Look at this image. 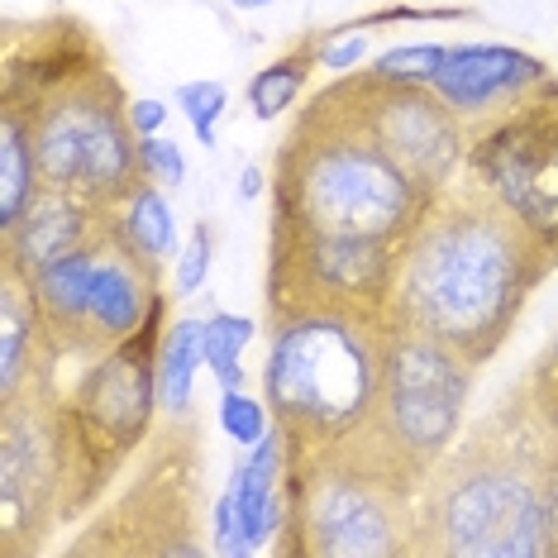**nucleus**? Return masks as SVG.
<instances>
[{
  "instance_id": "f257e3e1",
  "label": "nucleus",
  "mask_w": 558,
  "mask_h": 558,
  "mask_svg": "<svg viewBox=\"0 0 558 558\" xmlns=\"http://www.w3.org/2000/svg\"><path fill=\"white\" fill-rule=\"evenodd\" d=\"M335 82L291 116L268 177V320L315 306H391L405 239L429 210Z\"/></svg>"
},
{
  "instance_id": "f03ea898",
  "label": "nucleus",
  "mask_w": 558,
  "mask_h": 558,
  "mask_svg": "<svg viewBox=\"0 0 558 558\" xmlns=\"http://www.w3.org/2000/svg\"><path fill=\"white\" fill-rule=\"evenodd\" d=\"M554 272V253L463 172L429 201L405 239L391 320L453 349L482 373Z\"/></svg>"
},
{
  "instance_id": "7ed1b4c3",
  "label": "nucleus",
  "mask_w": 558,
  "mask_h": 558,
  "mask_svg": "<svg viewBox=\"0 0 558 558\" xmlns=\"http://www.w3.org/2000/svg\"><path fill=\"white\" fill-rule=\"evenodd\" d=\"M0 116H15L24 124L44 186L120 206L144 177L130 92L110 48L77 15L5 24Z\"/></svg>"
},
{
  "instance_id": "20e7f679",
  "label": "nucleus",
  "mask_w": 558,
  "mask_h": 558,
  "mask_svg": "<svg viewBox=\"0 0 558 558\" xmlns=\"http://www.w3.org/2000/svg\"><path fill=\"white\" fill-rule=\"evenodd\" d=\"M554 449L558 425L520 377L425 477L421 554L554 558Z\"/></svg>"
},
{
  "instance_id": "39448f33",
  "label": "nucleus",
  "mask_w": 558,
  "mask_h": 558,
  "mask_svg": "<svg viewBox=\"0 0 558 558\" xmlns=\"http://www.w3.org/2000/svg\"><path fill=\"white\" fill-rule=\"evenodd\" d=\"M391 335V306H315L268 320L263 401L287 459L329 449L373 411Z\"/></svg>"
},
{
  "instance_id": "423d86ee",
  "label": "nucleus",
  "mask_w": 558,
  "mask_h": 558,
  "mask_svg": "<svg viewBox=\"0 0 558 558\" xmlns=\"http://www.w3.org/2000/svg\"><path fill=\"white\" fill-rule=\"evenodd\" d=\"M162 335H168V291L124 344L82 363L77 383L62 391V444H68L62 525H82L158 429Z\"/></svg>"
},
{
  "instance_id": "0eeeda50",
  "label": "nucleus",
  "mask_w": 558,
  "mask_h": 558,
  "mask_svg": "<svg viewBox=\"0 0 558 558\" xmlns=\"http://www.w3.org/2000/svg\"><path fill=\"white\" fill-rule=\"evenodd\" d=\"M473 377L477 367L468 359L391 320L373 411L329 449L383 473L405 492H421L435 463L459 444Z\"/></svg>"
},
{
  "instance_id": "6e6552de",
  "label": "nucleus",
  "mask_w": 558,
  "mask_h": 558,
  "mask_svg": "<svg viewBox=\"0 0 558 558\" xmlns=\"http://www.w3.org/2000/svg\"><path fill=\"white\" fill-rule=\"evenodd\" d=\"M268 549L301 558L421 554V492L397 487L339 449L287 459L282 530Z\"/></svg>"
},
{
  "instance_id": "1a4fd4ad",
  "label": "nucleus",
  "mask_w": 558,
  "mask_h": 558,
  "mask_svg": "<svg viewBox=\"0 0 558 558\" xmlns=\"http://www.w3.org/2000/svg\"><path fill=\"white\" fill-rule=\"evenodd\" d=\"M206 444L196 415H168L134 459V477L106 497L68 544V554L110 558H196L210 544L201 539V497H206Z\"/></svg>"
},
{
  "instance_id": "9d476101",
  "label": "nucleus",
  "mask_w": 558,
  "mask_h": 558,
  "mask_svg": "<svg viewBox=\"0 0 558 558\" xmlns=\"http://www.w3.org/2000/svg\"><path fill=\"white\" fill-rule=\"evenodd\" d=\"M468 177H477L558 263V77L473 124Z\"/></svg>"
},
{
  "instance_id": "9b49d317",
  "label": "nucleus",
  "mask_w": 558,
  "mask_h": 558,
  "mask_svg": "<svg viewBox=\"0 0 558 558\" xmlns=\"http://www.w3.org/2000/svg\"><path fill=\"white\" fill-rule=\"evenodd\" d=\"M335 92L359 116V124L377 138V148L421 186L425 196H439L468 172V130L463 116H453L449 100L435 86L421 82H387L367 68H353L335 77Z\"/></svg>"
},
{
  "instance_id": "f8f14e48",
  "label": "nucleus",
  "mask_w": 558,
  "mask_h": 558,
  "mask_svg": "<svg viewBox=\"0 0 558 558\" xmlns=\"http://www.w3.org/2000/svg\"><path fill=\"white\" fill-rule=\"evenodd\" d=\"M68 444H62V387L0 405V558L39 554L62 530Z\"/></svg>"
},
{
  "instance_id": "ddd939ff",
  "label": "nucleus",
  "mask_w": 558,
  "mask_h": 558,
  "mask_svg": "<svg viewBox=\"0 0 558 558\" xmlns=\"http://www.w3.org/2000/svg\"><path fill=\"white\" fill-rule=\"evenodd\" d=\"M549 77V62L525 53L511 44H449V58L435 72V92L449 100L453 116L468 120V130L482 120H492L497 110H506L511 100Z\"/></svg>"
},
{
  "instance_id": "4468645a",
  "label": "nucleus",
  "mask_w": 558,
  "mask_h": 558,
  "mask_svg": "<svg viewBox=\"0 0 558 558\" xmlns=\"http://www.w3.org/2000/svg\"><path fill=\"white\" fill-rule=\"evenodd\" d=\"M68 353L48 329L39 301L15 263H0V405L58 391Z\"/></svg>"
},
{
  "instance_id": "2eb2a0df",
  "label": "nucleus",
  "mask_w": 558,
  "mask_h": 558,
  "mask_svg": "<svg viewBox=\"0 0 558 558\" xmlns=\"http://www.w3.org/2000/svg\"><path fill=\"white\" fill-rule=\"evenodd\" d=\"M120 206H100L92 196L58 192V186H39V196L29 201V210L20 215L10 230H0V263H15L29 277L44 263L62 258V253L92 244L110 230Z\"/></svg>"
},
{
  "instance_id": "dca6fc26",
  "label": "nucleus",
  "mask_w": 558,
  "mask_h": 558,
  "mask_svg": "<svg viewBox=\"0 0 558 558\" xmlns=\"http://www.w3.org/2000/svg\"><path fill=\"white\" fill-rule=\"evenodd\" d=\"M116 225V220H110ZM96 244L62 253V258L44 263L39 272H29V291L39 301L48 329L62 344L72 363H92V325H86V301H92V268H96Z\"/></svg>"
},
{
  "instance_id": "f3484780",
  "label": "nucleus",
  "mask_w": 558,
  "mask_h": 558,
  "mask_svg": "<svg viewBox=\"0 0 558 558\" xmlns=\"http://www.w3.org/2000/svg\"><path fill=\"white\" fill-rule=\"evenodd\" d=\"M282 473H287V439L282 429H268L230 473V492L244 520V535L253 544V554L268 549L272 535L282 530Z\"/></svg>"
},
{
  "instance_id": "a211bd4d",
  "label": "nucleus",
  "mask_w": 558,
  "mask_h": 558,
  "mask_svg": "<svg viewBox=\"0 0 558 558\" xmlns=\"http://www.w3.org/2000/svg\"><path fill=\"white\" fill-rule=\"evenodd\" d=\"M206 367V320H172L158 353V401L162 415H192L196 373Z\"/></svg>"
},
{
  "instance_id": "6ab92c4d",
  "label": "nucleus",
  "mask_w": 558,
  "mask_h": 558,
  "mask_svg": "<svg viewBox=\"0 0 558 558\" xmlns=\"http://www.w3.org/2000/svg\"><path fill=\"white\" fill-rule=\"evenodd\" d=\"M315 68H320V34H306V39L291 44L277 62H268L263 72H253V82H248L253 120L268 124L277 116H287V110L301 100V92H306V82H311Z\"/></svg>"
},
{
  "instance_id": "aec40b11",
  "label": "nucleus",
  "mask_w": 558,
  "mask_h": 558,
  "mask_svg": "<svg viewBox=\"0 0 558 558\" xmlns=\"http://www.w3.org/2000/svg\"><path fill=\"white\" fill-rule=\"evenodd\" d=\"M116 220H120V234L130 239V244L144 253V258L162 263V268H168L177 253H182V248H177V220H172V206H168V196H162V186H158V182H148V177H138V186L120 201Z\"/></svg>"
},
{
  "instance_id": "412c9836",
  "label": "nucleus",
  "mask_w": 558,
  "mask_h": 558,
  "mask_svg": "<svg viewBox=\"0 0 558 558\" xmlns=\"http://www.w3.org/2000/svg\"><path fill=\"white\" fill-rule=\"evenodd\" d=\"M253 335H258V325L234 311H215L206 320V367L215 383H220V391H239L248 383L244 353L253 344Z\"/></svg>"
},
{
  "instance_id": "4be33fe9",
  "label": "nucleus",
  "mask_w": 558,
  "mask_h": 558,
  "mask_svg": "<svg viewBox=\"0 0 558 558\" xmlns=\"http://www.w3.org/2000/svg\"><path fill=\"white\" fill-rule=\"evenodd\" d=\"M215 421H220L225 439H234L239 449H253V444H258V439L272 429V411H268V401L248 397V391L239 387V391H220Z\"/></svg>"
},
{
  "instance_id": "5701e85b",
  "label": "nucleus",
  "mask_w": 558,
  "mask_h": 558,
  "mask_svg": "<svg viewBox=\"0 0 558 558\" xmlns=\"http://www.w3.org/2000/svg\"><path fill=\"white\" fill-rule=\"evenodd\" d=\"M444 58H449V44H401V48L377 53L367 72H377V77H387V82H421V86H429Z\"/></svg>"
},
{
  "instance_id": "b1692460",
  "label": "nucleus",
  "mask_w": 558,
  "mask_h": 558,
  "mask_svg": "<svg viewBox=\"0 0 558 558\" xmlns=\"http://www.w3.org/2000/svg\"><path fill=\"white\" fill-rule=\"evenodd\" d=\"M177 106H182L186 124H192L196 144L215 148V124H220L225 110H230V92H225L220 82H182L177 86Z\"/></svg>"
},
{
  "instance_id": "393cba45",
  "label": "nucleus",
  "mask_w": 558,
  "mask_h": 558,
  "mask_svg": "<svg viewBox=\"0 0 558 558\" xmlns=\"http://www.w3.org/2000/svg\"><path fill=\"white\" fill-rule=\"evenodd\" d=\"M215 244H220V234H215V220H196L192 234H186V248L177 253V268H172V282H177L182 296H196V291L206 287L210 263H215Z\"/></svg>"
},
{
  "instance_id": "a878e982",
  "label": "nucleus",
  "mask_w": 558,
  "mask_h": 558,
  "mask_svg": "<svg viewBox=\"0 0 558 558\" xmlns=\"http://www.w3.org/2000/svg\"><path fill=\"white\" fill-rule=\"evenodd\" d=\"M138 172H144L148 182H158L162 192L182 186L186 182V154H182V144H172L168 134H144V138H138Z\"/></svg>"
},
{
  "instance_id": "bb28decb",
  "label": "nucleus",
  "mask_w": 558,
  "mask_h": 558,
  "mask_svg": "<svg viewBox=\"0 0 558 558\" xmlns=\"http://www.w3.org/2000/svg\"><path fill=\"white\" fill-rule=\"evenodd\" d=\"M210 554H220V558H244V554H253V544L244 535V520H239V506H234V492H225V497L215 501Z\"/></svg>"
},
{
  "instance_id": "cd10ccee",
  "label": "nucleus",
  "mask_w": 558,
  "mask_h": 558,
  "mask_svg": "<svg viewBox=\"0 0 558 558\" xmlns=\"http://www.w3.org/2000/svg\"><path fill=\"white\" fill-rule=\"evenodd\" d=\"M530 391H535V401L549 411V421H558V335L549 339V349L535 359V367L525 373Z\"/></svg>"
},
{
  "instance_id": "c85d7f7f",
  "label": "nucleus",
  "mask_w": 558,
  "mask_h": 558,
  "mask_svg": "<svg viewBox=\"0 0 558 558\" xmlns=\"http://www.w3.org/2000/svg\"><path fill=\"white\" fill-rule=\"evenodd\" d=\"M367 58V39L363 34H339V39H320V68L335 72V77H344V72H353L359 62Z\"/></svg>"
},
{
  "instance_id": "c756f323",
  "label": "nucleus",
  "mask_w": 558,
  "mask_h": 558,
  "mask_svg": "<svg viewBox=\"0 0 558 558\" xmlns=\"http://www.w3.org/2000/svg\"><path fill=\"white\" fill-rule=\"evenodd\" d=\"M130 120H134V134H162V124H168V106L162 100H130Z\"/></svg>"
},
{
  "instance_id": "7c9ffc66",
  "label": "nucleus",
  "mask_w": 558,
  "mask_h": 558,
  "mask_svg": "<svg viewBox=\"0 0 558 558\" xmlns=\"http://www.w3.org/2000/svg\"><path fill=\"white\" fill-rule=\"evenodd\" d=\"M239 192H244V201H253L263 192V172L258 168H244V186H239Z\"/></svg>"
},
{
  "instance_id": "2f4dec72",
  "label": "nucleus",
  "mask_w": 558,
  "mask_h": 558,
  "mask_svg": "<svg viewBox=\"0 0 558 558\" xmlns=\"http://www.w3.org/2000/svg\"><path fill=\"white\" fill-rule=\"evenodd\" d=\"M234 10H263V5H272V0H230Z\"/></svg>"
}]
</instances>
